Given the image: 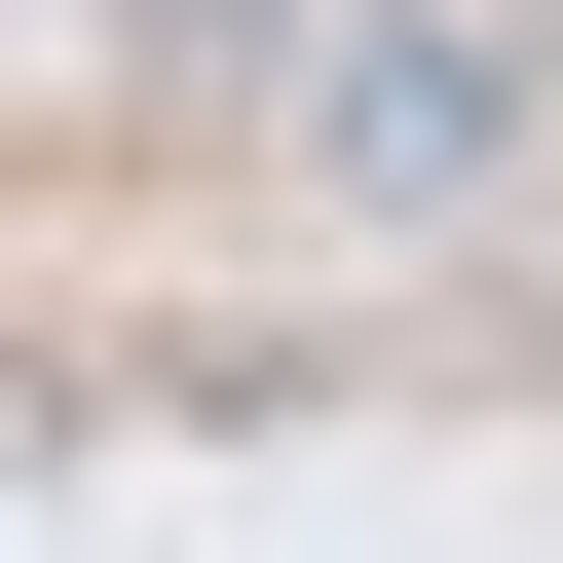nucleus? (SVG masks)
Here are the masks:
<instances>
[{
    "instance_id": "obj_2",
    "label": "nucleus",
    "mask_w": 563,
    "mask_h": 563,
    "mask_svg": "<svg viewBox=\"0 0 563 563\" xmlns=\"http://www.w3.org/2000/svg\"><path fill=\"white\" fill-rule=\"evenodd\" d=\"M113 76L151 113H301V0H113Z\"/></svg>"
},
{
    "instance_id": "obj_1",
    "label": "nucleus",
    "mask_w": 563,
    "mask_h": 563,
    "mask_svg": "<svg viewBox=\"0 0 563 563\" xmlns=\"http://www.w3.org/2000/svg\"><path fill=\"white\" fill-rule=\"evenodd\" d=\"M526 113H563L526 38H301V188H376V225H488Z\"/></svg>"
}]
</instances>
